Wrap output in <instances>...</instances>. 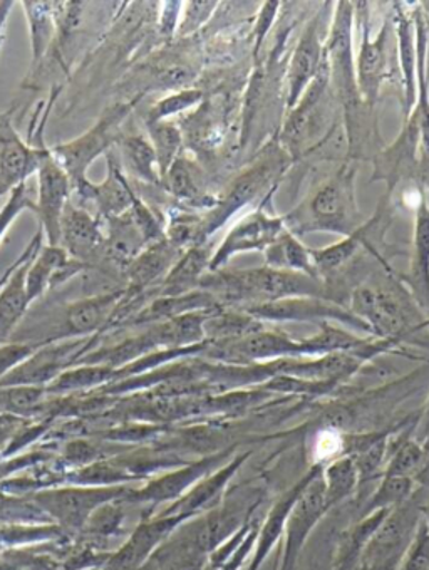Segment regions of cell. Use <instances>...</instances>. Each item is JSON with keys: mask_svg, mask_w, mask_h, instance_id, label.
Here are the masks:
<instances>
[{"mask_svg": "<svg viewBox=\"0 0 429 570\" xmlns=\"http://www.w3.org/2000/svg\"><path fill=\"white\" fill-rule=\"evenodd\" d=\"M421 313L429 314V204L422 195L415 208L411 262L406 274H398Z\"/></svg>", "mask_w": 429, "mask_h": 570, "instance_id": "cell-24", "label": "cell"}, {"mask_svg": "<svg viewBox=\"0 0 429 570\" xmlns=\"http://www.w3.org/2000/svg\"><path fill=\"white\" fill-rule=\"evenodd\" d=\"M415 426L409 428V432L396 435V439L391 436L382 476H406V479H415L418 482L419 475L428 465L429 453L415 439Z\"/></svg>", "mask_w": 429, "mask_h": 570, "instance_id": "cell-33", "label": "cell"}, {"mask_svg": "<svg viewBox=\"0 0 429 570\" xmlns=\"http://www.w3.org/2000/svg\"><path fill=\"white\" fill-rule=\"evenodd\" d=\"M322 469L325 466H320L313 473L312 479L306 483L290 509L286 530H283L282 556H280L279 566L273 570H297L310 535L329 513Z\"/></svg>", "mask_w": 429, "mask_h": 570, "instance_id": "cell-9", "label": "cell"}, {"mask_svg": "<svg viewBox=\"0 0 429 570\" xmlns=\"http://www.w3.org/2000/svg\"><path fill=\"white\" fill-rule=\"evenodd\" d=\"M124 294H127V287L123 289L120 287V289L94 294V296L66 304L59 313L58 324L46 336L44 344L81 340V337L98 336V334L104 336L110 330L114 311L120 306Z\"/></svg>", "mask_w": 429, "mask_h": 570, "instance_id": "cell-12", "label": "cell"}, {"mask_svg": "<svg viewBox=\"0 0 429 570\" xmlns=\"http://www.w3.org/2000/svg\"><path fill=\"white\" fill-rule=\"evenodd\" d=\"M118 370L98 364H76L56 377L48 387V394L89 393L117 381Z\"/></svg>", "mask_w": 429, "mask_h": 570, "instance_id": "cell-35", "label": "cell"}, {"mask_svg": "<svg viewBox=\"0 0 429 570\" xmlns=\"http://www.w3.org/2000/svg\"><path fill=\"white\" fill-rule=\"evenodd\" d=\"M106 165H108V175L104 181L101 184L91 181L88 187L76 194L81 202H88L96 208L101 220L128 214L138 198L137 190L128 181L127 174L121 168L114 148L106 155Z\"/></svg>", "mask_w": 429, "mask_h": 570, "instance_id": "cell-20", "label": "cell"}, {"mask_svg": "<svg viewBox=\"0 0 429 570\" xmlns=\"http://www.w3.org/2000/svg\"><path fill=\"white\" fill-rule=\"evenodd\" d=\"M200 289L211 294L220 307L230 309H246L290 297L335 301L325 281L296 272L277 271L267 265L247 271L208 272L201 278Z\"/></svg>", "mask_w": 429, "mask_h": 570, "instance_id": "cell-1", "label": "cell"}, {"mask_svg": "<svg viewBox=\"0 0 429 570\" xmlns=\"http://www.w3.org/2000/svg\"><path fill=\"white\" fill-rule=\"evenodd\" d=\"M325 46L320 18L317 16L303 29L289 61L286 99L289 111L296 108L297 102L306 95L307 89L312 85L313 79L319 75L320 68L325 65Z\"/></svg>", "mask_w": 429, "mask_h": 570, "instance_id": "cell-18", "label": "cell"}, {"mask_svg": "<svg viewBox=\"0 0 429 570\" xmlns=\"http://www.w3.org/2000/svg\"><path fill=\"white\" fill-rule=\"evenodd\" d=\"M104 244L102 220L81 205L69 202L61 220V244L69 257L82 264L99 261Z\"/></svg>", "mask_w": 429, "mask_h": 570, "instance_id": "cell-22", "label": "cell"}, {"mask_svg": "<svg viewBox=\"0 0 429 570\" xmlns=\"http://www.w3.org/2000/svg\"><path fill=\"white\" fill-rule=\"evenodd\" d=\"M144 126H147L148 139L157 155L158 171H160L161 178L181 155L183 132H181L180 126L173 121L144 122Z\"/></svg>", "mask_w": 429, "mask_h": 570, "instance_id": "cell-38", "label": "cell"}, {"mask_svg": "<svg viewBox=\"0 0 429 570\" xmlns=\"http://www.w3.org/2000/svg\"><path fill=\"white\" fill-rule=\"evenodd\" d=\"M320 466L322 465H310V469L263 512L259 533H257L256 547H253L252 557H250L249 563H247V570H260L266 560L272 556L277 543L283 539L287 517H289L293 502H296L306 483L312 479L313 473Z\"/></svg>", "mask_w": 429, "mask_h": 570, "instance_id": "cell-23", "label": "cell"}, {"mask_svg": "<svg viewBox=\"0 0 429 570\" xmlns=\"http://www.w3.org/2000/svg\"><path fill=\"white\" fill-rule=\"evenodd\" d=\"M422 492L425 487L419 485L405 503L389 510L369 539L359 570H399L418 532L425 503L428 502L422 500Z\"/></svg>", "mask_w": 429, "mask_h": 570, "instance_id": "cell-5", "label": "cell"}, {"mask_svg": "<svg viewBox=\"0 0 429 570\" xmlns=\"http://www.w3.org/2000/svg\"><path fill=\"white\" fill-rule=\"evenodd\" d=\"M203 96L204 92L197 88H184L170 92L148 109L144 122L171 121L174 116L183 115L188 109L200 105Z\"/></svg>", "mask_w": 429, "mask_h": 570, "instance_id": "cell-39", "label": "cell"}, {"mask_svg": "<svg viewBox=\"0 0 429 570\" xmlns=\"http://www.w3.org/2000/svg\"><path fill=\"white\" fill-rule=\"evenodd\" d=\"M352 26H355V4L339 2L332 16L331 29L325 46L326 66L329 72V89L345 106L346 112L362 105L356 86V65L352 55Z\"/></svg>", "mask_w": 429, "mask_h": 570, "instance_id": "cell-6", "label": "cell"}, {"mask_svg": "<svg viewBox=\"0 0 429 570\" xmlns=\"http://www.w3.org/2000/svg\"><path fill=\"white\" fill-rule=\"evenodd\" d=\"M425 327H426V330H429V317H428V320H425Z\"/></svg>", "mask_w": 429, "mask_h": 570, "instance_id": "cell-53", "label": "cell"}, {"mask_svg": "<svg viewBox=\"0 0 429 570\" xmlns=\"http://www.w3.org/2000/svg\"><path fill=\"white\" fill-rule=\"evenodd\" d=\"M237 453H239L237 452V445H230L223 446L219 452L201 456L200 460H190L184 465L153 476L141 489L128 490L123 500L130 505L150 507V510L157 509L158 505H164V503L171 505V503L181 499L191 487L197 485L201 479L226 465Z\"/></svg>", "mask_w": 429, "mask_h": 570, "instance_id": "cell-7", "label": "cell"}, {"mask_svg": "<svg viewBox=\"0 0 429 570\" xmlns=\"http://www.w3.org/2000/svg\"><path fill=\"white\" fill-rule=\"evenodd\" d=\"M14 9V2L11 0H0V48L6 38V28H8L9 16Z\"/></svg>", "mask_w": 429, "mask_h": 570, "instance_id": "cell-47", "label": "cell"}, {"mask_svg": "<svg viewBox=\"0 0 429 570\" xmlns=\"http://www.w3.org/2000/svg\"><path fill=\"white\" fill-rule=\"evenodd\" d=\"M42 232L32 237L28 247L22 250L21 264L16 268L14 274L9 277L4 289L0 291V347L11 343L18 327L21 326L22 320L28 314L29 303L26 297V272L29 264L42 247Z\"/></svg>", "mask_w": 429, "mask_h": 570, "instance_id": "cell-25", "label": "cell"}, {"mask_svg": "<svg viewBox=\"0 0 429 570\" xmlns=\"http://www.w3.org/2000/svg\"><path fill=\"white\" fill-rule=\"evenodd\" d=\"M418 482L406 476H381L375 490L368 493L365 502L358 509L359 517L371 515L379 510H391L405 503L418 490Z\"/></svg>", "mask_w": 429, "mask_h": 570, "instance_id": "cell-37", "label": "cell"}, {"mask_svg": "<svg viewBox=\"0 0 429 570\" xmlns=\"http://www.w3.org/2000/svg\"><path fill=\"white\" fill-rule=\"evenodd\" d=\"M183 252L170 244L167 238L148 245L124 271L128 278L127 289L133 294L150 293L157 282H163Z\"/></svg>", "mask_w": 429, "mask_h": 570, "instance_id": "cell-26", "label": "cell"}, {"mask_svg": "<svg viewBox=\"0 0 429 570\" xmlns=\"http://www.w3.org/2000/svg\"><path fill=\"white\" fill-rule=\"evenodd\" d=\"M41 346L26 343H8L0 347V380L8 376L16 366L28 360Z\"/></svg>", "mask_w": 429, "mask_h": 570, "instance_id": "cell-43", "label": "cell"}, {"mask_svg": "<svg viewBox=\"0 0 429 570\" xmlns=\"http://www.w3.org/2000/svg\"><path fill=\"white\" fill-rule=\"evenodd\" d=\"M183 2H163L158 18V31L163 38H173L178 31Z\"/></svg>", "mask_w": 429, "mask_h": 570, "instance_id": "cell-44", "label": "cell"}, {"mask_svg": "<svg viewBox=\"0 0 429 570\" xmlns=\"http://www.w3.org/2000/svg\"><path fill=\"white\" fill-rule=\"evenodd\" d=\"M102 336L81 340L58 341L38 347L28 360L16 366L8 376L0 380V387L34 386L48 387L56 377L69 367L76 366L89 351L96 350Z\"/></svg>", "mask_w": 429, "mask_h": 570, "instance_id": "cell-8", "label": "cell"}, {"mask_svg": "<svg viewBox=\"0 0 429 570\" xmlns=\"http://www.w3.org/2000/svg\"><path fill=\"white\" fill-rule=\"evenodd\" d=\"M29 29L31 42V71L38 69L51 51L59 36V9L61 2H44V0H24L21 2Z\"/></svg>", "mask_w": 429, "mask_h": 570, "instance_id": "cell-27", "label": "cell"}, {"mask_svg": "<svg viewBox=\"0 0 429 570\" xmlns=\"http://www.w3.org/2000/svg\"><path fill=\"white\" fill-rule=\"evenodd\" d=\"M395 35L396 48H398L399 68H401L402 95H405V119L411 115L416 105V65H418V52H416V31L411 11L401 9L396 4Z\"/></svg>", "mask_w": 429, "mask_h": 570, "instance_id": "cell-28", "label": "cell"}, {"mask_svg": "<svg viewBox=\"0 0 429 570\" xmlns=\"http://www.w3.org/2000/svg\"><path fill=\"white\" fill-rule=\"evenodd\" d=\"M86 268L88 265L69 257L64 248L42 244L26 272V297L29 306L41 299L48 291L56 289Z\"/></svg>", "mask_w": 429, "mask_h": 570, "instance_id": "cell-21", "label": "cell"}, {"mask_svg": "<svg viewBox=\"0 0 429 570\" xmlns=\"http://www.w3.org/2000/svg\"><path fill=\"white\" fill-rule=\"evenodd\" d=\"M36 210V187L29 184L19 185L18 188L8 195L4 207L0 208V244L4 240L8 232L11 230L14 222L24 212L34 214Z\"/></svg>", "mask_w": 429, "mask_h": 570, "instance_id": "cell-40", "label": "cell"}, {"mask_svg": "<svg viewBox=\"0 0 429 570\" xmlns=\"http://www.w3.org/2000/svg\"><path fill=\"white\" fill-rule=\"evenodd\" d=\"M219 2H207V0H194V2H183L181 9L180 22H178L177 35L180 38H188L200 31L208 21H210L213 12L217 11Z\"/></svg>", "mask_w": 429, "mask_h": 570, "instance_id": "cell-41", "label": "cell"}, {"mask_svg": "<svg viewBox=\"0 0 429 570\" xmlns=\"http://www.w3.org/2000/svg\"><path fill=\"white\" fill-rule=\"evenodd\" d=\"M415 439L425 446L426 452L429 453V397L426 401L425 407H422V413L419 414L418 420H416L415 426Z\"/></svg>", "mask_w": 429, "mask_h": 570, "instance_id": "cell-46", "label": "cell"}, {"mask_svg": "<svg viewBox=\"0 0 429 570\" xmlns=\"http://www.w3.org/2000/svg\"><path fill=\"white\" fill-rule=\"evenodd\" d=\"M34 215L41 225L46 244H61V220L72 197V184L68 174L52 158L51 148L36 174Z\"/></svg>", "mask_w": 429, "mask_h": 570, "instance_id": "cell-14", "label": "cell"}, {"mask_svg": "<svg viewBox=\"0 0 429 570\" xmlns=\"http://www.w3.org/2000/svg\"><path fill=\"white\" fill-rule=\"evenodd\" d=\"M19 264H21V255H19L18 261H16L14 264H11L8 268H6L4 274L0 275V291L4 289V285L8 284L9 277L14 274V271L19 267Z\"/></svg>", "mask_w": 429, "mask_h": 570, "instance_id": "cell-48", "label": "cell"}, {"mask_svg": "<svg viewBox=\"0 0 429 570\" xmlns=\"http://www.w3.org/2000/svg\"><path fill=\"white\" fill-rule=\"evenodd\" d=\"M355 180V167L342 165L299 208L283 215L287 230L293 235L329 232L349 237L355 234L366 222L356 202Z\"/></svg>", "mask_w": 429, "mask_h": 570, "instance_id": "cell-2", "label": "cell"}, {"mask_svg": "<svg viewBox=\"0 0 429 570\" xmlns=\"http://www.w3.org/2000/svg\"><path fill=\"white\" fill-rule=\"evenodd\" d=\"M211 255L207 245H194L187 248L178 258L177 264L168 272L167 277L158 285V297L183 296L200 289V282L210 268Z\"/></svg>", "mask_w": 429, "mask_h": 570, "instance_id": "cell-30", "label": "cell"}, {"mask_svg": "<svg viewBox=\"0 0 429 570\" xmlns=\"http://www.w3.org/2000/svg\"><path fill=\"white\" fill-rule=\"evenodd\" d=\"M422 517H425L426 523L429 527V500L425 503V509H422Z\"/></svg>", "mask_w": 429, "mask_h": 570, "instance_id": "cell-52", "label": "cell"}, {"mask_svg": "<svg viewBox=\"0 0 429 570\" xmlns=\"http://www.w3.org/2000/svg\"><path fill=\"white\" fill-rule=\"evenodd\" d=\"M286 230L283 217H273L263 208H257L243 215L230 228L220 247L211 254L208 272L222 271L236 255L247 254V252H266V248Z\"/></svg>", "mask_w": 429, "mask_h": 570, "instance_id": "cell-16", "label": "cell"}, {"mask_svg": "<svg viewBox=\"0 0 429 570\" xmlns=\"http://www.w3.org/2000/svg\"><path fill=\"white\" fill-rule=\"evenodd\" d=\"M358 4H355V22L361 31V48H359L356 65V86L362 105L375 106L381 92L382 82L388 76L389 38H391L392 21H386L375 38H369L368 16Z\"/></svg>", "mask_w": 429, "mask_h": 570, "instance_id": "cell-15", "label": "cell"}, {"mask_svg": "<svg viewBox=\"0 0 429 570\" xmlns=\"http://www.w3.org/2000/svg\"><path fill=\"white\" fill-rule=\"evenodd\" d=\"M399 570H429V527L422 517Z\"/></svg>", "mask_w": 429, "mask_h": 570, "instance_id": "cell-42", "label": "cell"}, {"mask_svg": "<svg viewBox=\"0 0 429 570\" xmlns=\"http://www.w3.org/2000/svg\"><path fill=\"white\" fill-rule=\"evenodd\" d=\"M263 255H266L267 267L320 278L313 265L312 248L306 247L292 232L286 230L279 235V238L266 248Z\"/></svg>", "mask_w": 429, "mask_h": 570, "instance_id": "cell-34", "label": "cell"}, {"mask_svg": "<svg viewBox=\"0 0 429 570\" xmlns=\"http://www.w3.org/2000/svg\"><path fill=\"white\" fill-rule=\"evenodd\" d=\"M279 8V2H267V4L262 6V11H260L259 19H257L256 32H253V38H256L253 52H256V55L260 51V45H262L263 39H266L267 32L272 28V22L276 21Z\"/></svg>", "mask_w": 429, "mask_h": 570, "instance_id": "cell-45", "label": "cell"}, {"mask_svg": "<svg viewBox=\"0 0 429 570\" xmlns=\"http://www.w3.org/2000/svg\"><path fill=\"white\" fill-rule=\"evenodd\" d=\"M12 190H14V187L4 177H0V197H8Z\"/></svg>", "mask_w": 429, "mask_h": 570, "instance_id": "cell-49", "label": "cell"}, {"mask_svg": "<svg viewBox=\"0 0 429 570\" xmlns=\"http://www.w3.org/2000/svg\"><path fill=\"white\" fill-rule=\"evenodd\" d=\"M283 170H286L283 158H266L256 167L247 170L246 174L240 175L227 194L220 200L214 202L213 207L208 208L210 212L200 215L203 240L207 242L211 234L226 225L233 214L259 198V195L263 194V190L276 180L277 175L283 174Z\"/></svg>", "mask_w": 429, "mask_h": 570, "instance_id": "cell-13", "label": "cell"}, {"mask_svg": "<svg viewBox=\"0 0 429 570\" xmlns=\"http://www.w3.org/2000/svg\"><path fill=\"white\" fill-rule=\"evenodd\" d=\"M349 311L369 327L376 340L405 341L425 330V317L409 296L399 275L386 274L385 282H368L352 291Z\"/></svg>", "mask_w": 429, "mask_h": 570, "instance_id": "cell-3", "label": "cell"}, {"mask_svg": "<svg viewBox=\"0 0 429 570\" xmlns=\"http://www.w3.org/2000/svg\"><path fill=\"white\" fill-rule=\"evenodd\" d=\"M419 8H421L422 12H425L426 19H428L429 22V2H421V4H419Z\"/></svg>", "mask_w": 429, "mask_h": 570, "instance_id": "cell-51", "label": "cell"}, {"mask_svg": "<svg viewBox=\"0 0 429 570\" xmlns=\"http://www.w3.org/2000/svg\"><path fill=\"white\" fill-rule=\"evenodd\" d=\"M138 99L141 96L114 102L99 116L98 122L88 131L51 148L52 158L71 180L72 197L91 181L88 177L91 165L117 147L118 139L123 135L124 121L130 118Z\"/></svg>", "mask_w": 429, "mask_h": 570, "instance_id": "cell-4", "label": "cell"}, {"mask_svg": "<svg viewBox=\"0 0 429 570\" xmlns=\"http://www.w3.org/2000/svg\"><path fill=\"white\" fill-rule=\"evenodd\" d=\"M418 480H422V482L429 483V462L428 465H426V469L422 470V473L419 475Z\"/></svg>", "mask_w": 429, "mask_h": 570, "instance_id": "cell-50", "label": "cell"}, {"mask_svg": "<svg viewBox=\"0 0 429 570\" xmlns=\"http://www.w3.org/2000/svg\"><path fill=\"white\" fill-rule=\"evenodd\" d=\"M250 459V452H240L229 460L226 465L211 472L210 475L201 479L197 485L191 487L187 493L177 502L161 510L158 515H178L184 519H194L208 510L214 509L222 503L223 497L229 492L230 483L236 479L247 460Z\"/></svg>", "mask_w": 429, "mask_h": 570, "instance_id": "cell-17", "label": "cell"}, {"mask_svg": "<svg viewBox=\"0 0 429 570\" xmlns=\"http://www.w3.org/2000/svg\"><path fill=\"white\" fill-rule=\"evenodd\" d=\"M160 187L181 204L204 207L203 171L184 155H180L168 168L167 174L161 177Z\"/></svg>", "mask_w": 429, "mask_h": 570, "instance_id": "cell-32", "label": "cell"}, {"mask_svg": "<svg viewBox=\"0 0 429 570\" xmlns=\"http://www.w3.org/2000/svg\"><path fill=\"white\" fill-rule=\"evenodd\" d=\"M389 510H379L371 515L355 519L351 525L346 527L339 533L336 542L335 556H332L331 570H359L362 553L372 533L381 525Z\"/></svg>", "mask_w": 429, "mask_h": 570, "instance_id": "cell-29", "label": "cell"}, {"mask_svg": "<svg viewBox=\"0 0 429 570\" xmlns=\"http://www.w3.org/2000/svg\"><path fill=\"white\" fill-rule=\"evenodd\" d=\"M322 482H325L326 503L329 512L346 500L356 497L359 490L358 472L351 456H339L322 469Z\"/></svg>", "mask_w": 429, "mask_h": 570, "instance_id": "cell-36", "label": "cell"}, {"mask_svg": "<svg viewBox=\"0 0 429 570\" xmlns=\"http://www.w3.org/2000/svg\"><path fill=\"white\" fill-rule=\"evenodd\" d=\"M130 487H54L32 495L39 509L66 529H82L89 517L104 505L127 495Z\"/></svg>", "mask_w": 429, "mask_h": 570, "instance_id": "cell-10", "label": "cell"}, {"mask_svg": "<svg viewBox=\"0 0 429 570\" xmlns=\"http://www.w3.org/2000/svg\"><path fill=\"white\" fill-rule=\"evenodd\" d=\"M118 160L124 174L131 175L134 180L151 187H160V171H158L157 155L151 147L147 135H127L123 132L118 139Z\"/></svg>", "mask_w": 429, "mask_h": 570, "instance_id": "cell-31", "label": "cell"}, {"mask_svg": "<svg viewBox=\"0 0 429 570\" xmlns=\"http://www.w3.org/2000/svg\"><path fill=\"white\" fill-rule=\"evenodd\" d=\"M243 313L262 323H322L341 324L346 330L369 333V327L349 311V307L322 297H290L276 303L246 307ZM372 337V336H371Z\"/></svg>", "mask_w": 429, "mask_h": 570, "instance_id": "cell-11", "label": "cell"}, {"mask_svg": "<svg viewBox=\"0 0 429 570\" xmlns=\"http://www.w3.org/2000/svg\"><path fill=\"white\" fill-rule=\"evenodd\" d=\"M188 519L178 515H153L134 529L133 535L114 553L108 570H141L158 547Z\"/></svg>", "mask_w": 429, "mask_h": 570, "instance_id": "cell-19", "label": "cell"}]
</instances>
